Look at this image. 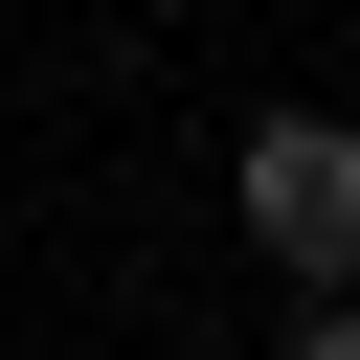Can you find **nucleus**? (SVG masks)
Here are the masks:
<instances>
[{
	"instance_id": "1",
	"label": "nucleus",
	"mask_w": 360,
	"mask_h": 360,
	"mask_svg": "<svg viewBox=\"0 0 360 360\" xmlns=\"http://www.w3.org/2000/svg\"><path fill=\"white\" fill-rule=\"evenodd\" d=\"M225 202H248V248H270L292 292H338V270H360V112H248Z\"/></svg>"
},
{
	"instance_id": "2",
	"label": "nucleus",
	"mask_w": 360,
	"mask_h": 360,
	"mask_svg": "<svg viewBox=\"0 0 360 360\" xmlns=\"http://www.w3.org/2000/svg\"><path fill=\"white\" fill-rule=\"evenodd\" d=\"M292 360H360V292H315V315H292Z\"/></svg>"
}]
</instances>
